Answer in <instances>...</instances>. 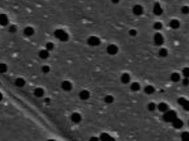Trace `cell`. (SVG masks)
I'll list each match as a JSON object with an SVG mask.
<instances>
[{
  "label": "cell",
  "instance_id": "obj_31",
  "mask_svg": "<svg viewBox=\"0 0 189 141\" xmlns=\"http://www.w3.org/2000/svg\"><path fill=\"white\" fill-rule=\"evenodd\" d=\"M148 108L150 111H154L156 109V104L153 102H151L148 104Z\"/></svg>",
  "mask_w": 189,
  "mask_h": 141
},
{
  "label": "cell",
  "instance_id": "obj_28",
  "mask_svg": "<svg viewBox=\"0 0 189 141\" xmlns=\"http://www.w3.org/2000/svg\"><path fill=\"white\" fill-rule=\"evenodd\" d=\"M53 49H54V44H53V43L49 42V43H47V44H46V49L47 51H51V50H53Z\"/></svg>",
  "mask_w": 189,
  "mask_h": 141
},
{
  "label": "cell",
  "instance_id": "obj_25",
  "mask_svg": "<svg viewBox=\"0 0 189 141\" xmlns=\"http://www.w3.org/2000/svg\"><path fill=\"white\" fill-rule=\"evenodd\" d=\"M173 123H174V126L175 127H177V128H179V127H181L183 126V122L179 119H177V118L174 120L173 121Z\"/></svg>",
  "mask_w": 189,
  "mask_h": 141
},
{
  "label": "cell",
  "instance_id": "obj_3",
  "mask_svg": "<svg viewBox=\"0 0 189 141\" xmlns=\"http://www.w3.org/2000/svg\"><path fill=\"white\" fill-rule=\"evenodd\" d=\"M87 43L91 46H97L100 44V40L96 36H91L88 38Z\"/></svg>",
  "mask_w": 189,
  "mask_h": 141
},
{
  "label": "cell",
  "instance_id": "obj_23",
  "mask_svg": "<svg viewBox=\"0 0 189 141\" xmlns=\"http://www.w3.org/2000/svg\"><path fill=\"white\" fill-rule=\"evenodd\" d=\"M168 50L166 49H164V48H162L160 49L159 51V55L161 57H166L167 55H168Z\"/></svg>",
  "mask_w": 189,
  "mask_h": 141
},
{
  "label": "cell",
  "instance_id": "obj_18",
  "mask_svg": "<svg viewBox=\"0 0 189 141\" xmlns=\"http://www.w3.org/2000/svg\"><path fill=\"white\" fill-rule=\"evenodd\" d=\"M154 87H153V86H151V85H147L146 87L144 88V91L145 93H147L148 95H151V94H152V93H154Z\"/></svg>",
  "mask_w": 189,
  "mask_h": 141
},
{
  "label": "cell",
  "instance_id": "obj_17",
  "mask_svg": "<svg viewBox=\"0 0 189 141\" xmlns=\"http://www.w3.org/2000/svg\"><path fill=\"white\" fill-rule=\"evenodd\" d=\"M158 109H159V110H160L161 112L166 113V111H168V107L167 104L164 103V102H162V103L159 104V105H158Z\"/></svg>",
  "mask_w": 189,
  "mask_h": 141
},
{
  "label": "cell",
  "instance_id": "obj_14",
  "mask_svg": "<svg viewBox=\"0 0 189 141\" xmlns=\"http://www.w3.org/2000/svg\"><path fill=\"white\" fill-rule=\"evenodd\" d=\"M71 119L73 122H75V123H78V122H80L81 121V115L78 114L77 113H73L72 115V116H71Z\"/></svg>",
  "mask_w": 189,
  "mask_h": 141
},
{
  "label": "cell",
  "instance_id": "obj_32",
  "mask_svg": "<svg viewBox=\"0 0 189 141\" xmlns=\"http://www.w3.org/2000/svg\"><path fill=\"white\" fill-rule=\"evenodd\" d=\"M137 31L135 30V29H130L129 30V32H128V34H129V35L130 36H132V37H135L136 35H137Z\"/></svg>",
  "mask_w": 189,
  "mask_h": 141
},
{
  "label": "cell",
  "instance_id": "obj_11",
  "mask_svg": "<svg viewBox=\"0 0 189 141\" xmlns=\"http://www.w3.org/2000/svg\"><path fill=\"white\" fill-rule=\"evenodd\" d=\"M9 22L8 18L5 14H0V25L6 26Z\"/></svg>",
  "mask_w": 189,
  "mask_h": 141
},
{
  "label": "cell",
  "instance_id": "obj_21",
  "mask_svg": "<svg viewBox=\"0 0 189 141\" xmlns=\"http://www.w3.org/2000/svg\"><path fill=\"white\" fill-rule=\"evenodd\" d=\"M131 90H132V91H138L140 89V85L139 83H138V82H133V83H132L131 84Z\"/></svg>",
  "mask_w": 189,
  "mask_h": 141
},
{
  "label": "cell",
  "instance_id": "obj_33",
  "mask_svg": "<svg viewBox=\"0 0 189 141\" xmlns=\"http://www.w3.org/2000/svg\"><path fill=\"white\" fill-rule=\"evenodd\" d=\"M41 70L45 73V74H47V73H49L50 72V67L47 66V65H45L41 68Z\"/></svg>",
  "mask_w": 189,
  "mask_h": 141
},
{
  "label": "cell",
  "instance_id": "obj_24",
  "mask_svg": "<svg viewBox=\"0 0 189 141\" xmlns=\"http://www.w3.org/2000/svg\"><path fill=\"white\" fill-rule=\"evenodd\" d=\"M104 101L107 104H111L114 102V97L112 96H111V95H107L104 98Z\"/></svg>",
  "mask_w": 189,
  "mask_h": 141
},
{
  "label": "cell",
  "instance_id": "obj_36",
  "mask_svg": "<svg viewBox=\"0 0 189 141\" xmlns=\"http://www.w3.org/2000/svg\"><path fill=\"white\" fill-rule=\"evenodd\" d=\"M111 2H112L114 4H117V3L120 2V0H111Z\"/></svg>",
  "mask_w": 189,
  "mask_h": 141
},
{
  "label": "cell",
  "instance_id": "obj_26",
  "mask_svg": "<svg viewBox=\"0 0 189 141\" xmlns=\"http://www.w3.org/2000/svg\"><path fill=\"white\" fill-rule=\"evenodd\" d=\"M7 70V67L5 64L4 63H0V73L1 74H3V73H5Z\"/></svg>",
  "mask_w": 189,
  "mask_h": 141
},
{
  "label": "cell",
  "instance_id": "obj_38",
  "mask_svg": "<svg viewBox=\"0 0 189 141\" xmlns=\"http://www.w3.org/2000/svg\"><path fill=\"white\" fill-rule=\"evenodd\" d=\"M2 98H3V96H2V93H0V102H1L2 100Z\"/></svg>",
  "mask_w": 189,
  "mask_h": 141
},
{
  "label": "cell",
  "instance_id": "obj_5",
  "mask_svg": "<svg viewBox=\"0 0 189 141\" xmlns=\"http://www.w3.org/2000/svg\"><path fill=\"white\" fill-rule=\"evenodd\" d=\"M106 51H107V53L110 55H115L118 52V48L116 45H114V44H111V45H109L106 48Z\"/></svg>",
  "mask_w": 189,
  "mask_h": 141
},
{
  "label": "cell",
  "instance_id": "obj_10",
  "mask_svg": "<svg viewBox=\"0 0 189 141\" xmlns=\"http://www.w3.org/2000/svg\"><path fill=\"white\" fill-rule=\"evenodd\" d=\"M90 96V93L88 90H83L79 93V97L81 100H87Z\"/></svg>",
  "mask_w": 189,
  "mask_h": 141
},
{
  "label": "cell",
  "instance_id": "obj_4",
  "mask_svg": "<svg viewBox=\"0 0 189 141\" xmlns=\"http://www.w3.org/2000/svg\"><path fill=\"white\" fill-rule=\"evenodd\" d=\"M154 44L156 45L161 46L162 44H163V42H164L163 36L160 33H156L155 35H154Z\"/></svg>",
  "mask_w": 189,
  "mask_h": 141
},
{
  "label": "cell",
  "instance_id": "obj_19",
  "mask_svg": "<svg viewBox=\"0 0 189 141\" xmlns=\"http://www.w3.org/2000/svg\"><path fill=\"white\" fill-rule=\"evenodd\" d=\"M44 93H45L44 90H43L42 88H40V87L36 88V89L35 90V91H34L35 96H37V97H41V96H43Z\"/></svg>",
  "mask_w": 189,
  "mask_h": 141
},
{
  "label": "cell",
  "instance_id": "obj_37",
  "mask_svg": "<svg viewBox=\"0 0 189 141\" xmlns=\"http://www.w3.org/2000/svg\"><path fill=\"white\" fill-rule=\"evenodd\" d=\"M90 141H98V140L97 138H95V137H92V138L90 139Z\"/></svg>",
  "mask_w": 189,
  "mask_h": 141
},
{
  "label": "cell",
  "instance_id": "obj_22",
  "mask_svg": "<svg viewBox=\"0 0 189 141\" xmlns=\"http://www.w3.org/2000/svg\"><path fill=\"white\" fill-rule=\"evenodd\" d=\"M15 84L17 87H23L25 85V81L22 78H18L15 81Z\"/></svg>",
  "mask_w": 189,
  "mask_h": 141
},
{
  "label": "cell",
  "instance_id": "obj_12",
  "mask_svg": "<svg viewBox=\"0 0 189 141\" xmlns=\"http://www.w3.org/2000/svg\"><path fill=\"white\" fill-rule=\"evenodd\" d=\"M130 80H131V77L129 76V74L126 73L123 74L121 77V81L123 84H127L130 82Z\"/></svg>",
  "mask_w": 189,
  "mask_h": 141
},
{
  "label": "cell",
  "instance_id": "obj_2",
  "mask_svg": "<svg viewBox=\"0 0 189 141\" xmlns=\"http://www.w3.org/2000/svg\"><path fill=\"white\" fill-rule=\"evenodd\" d=\"M177 118L176 113L174 111H166L164 115V119L167 121H174Z\"/></svg>",
  "mask_w": 189,
  "mask_h": 141
},
{
  "label": "cell",
  "instance_id": "obj_20",
  "mask_svg": "<svg viewBox=\"0 0 189 141\" xmlns=\"http://www.w3.org/2000/svg\"><path fill=\"white\" fill-rule=\"evenodd\" d=\"M171 79L174 82H177L180 80V75L178 73H173L171 75Z\"/></svg>",
  "mask_w": 189,
  "mask_h": 141
},
{
  "label": "cell",
  "instance_id": "obj_6",
  "mask_svg": "<svg viewBox=\"0 0 189 141\" xmlns=\"http://www.w3.org/2000/svg\"><path fill=\"white\" fill-rule=\"evenodd\" d=\"M178 103L183 107L184 109L189 111V101H188L187 99H185V98L183 97L179 98L178 99Z\"/></svg>",
  "mask_w": 189,
  "mask_h": 141
},
{
  "label": "cell",
  "instance_id": "obj_8",
  "mask_svg": "<svg viewBox=\"0 0 189 141\" xmlns=\"http://www.w3.org/2000/svg\"><path fill=\"white\" fill-rule=\"evenodd\" d=\"M132 11H133L134 15H136V16H140L143 13V7L141 5H137L134 6Z\"/></svg>",
  "mask_w": 189,
  "mask_h": 141
},
{
  "label": "cell",
  "instance_id": "obj_30",
  "mask_svg": "<svg viewBox=\"0 0 189 141\" xmlns=\"http://www.w3.org/2000/svg\"><path fill=\"white\" fill-rule=\"evenodd\" d=\"M183 74L185 77L189 78V68H185L183 70Z\"/></svg>",
  "mask_w": 189,
  "mask_h": 141
},
{
  "label": "cell",
  "instance_id": "obj_15",
  "mask_svg": "<svg viewBox=\"0 0 189 141\" xmlns=\"http://www.w3.org/2000/svg\"><path fill=\"white\" fill-rule=\"evenodd\" d=\"M24 33L26 36H32L34 33V29L33 28L30 27H26L24 30Z\"/></svg>",
  "mask_w": 189,
  "mask_h": 141
},
{
  "label": "cell",
  "instance_id": "obj_7",
  "mask_svg": "<svg viewBox=\"0 0 189 141\" xmlns=\"http://www.w3.org/2000/svg\"><path fill=\"white\" fill-rule=\"evenodd\" d=\"M153 12L155 14L156 16H160L162 13V8L161 7V5H160V3L156 2L154 5V8H153Z\"/></svg>",
  "mask_w": 189,
  "mask_h": 141
},
{
  "label": "cell",
  "instance_id": "obj_16",
  "mask_svg": "<svg viewBox=\"0 0 189 141\" xmlns=\"http://www.w3.org/2000/svg\"><path fill=\"white\" fill-rule=\"evenodd\" d=\"M39 57L41 59H47L49 57V51H47V49H44L40 51L39 52Z\"/></svg>",
  "mask_w": 189,
  "mask_h": 141
},
{
  "label": "cell",
  "instance_id": "obj_9",
  "mask_svg": "<svg viewBox=\"0 0 189 141\" xmlns=\"http://www.w3.org/2000/svg\"><path fill=\"white\" fill-rule=\"evenodd\" d=\"M61 87L65 91H70V90H72V85L69 81H64L63 82L62 84H61Z\"/></svg>",
  "mask_w": 189,
  "mask_h": 141
},
{
  "label": "cell",
  "instance_id": "obj_29",
  "mask_svg": "<svg viewBox=\"0 0 189 141\" xmlns=\"http://www.w3.org/2000/svg\"><path fill=\"white\" fill-rule=\"evenodd\" d=\"M181 12L183 13V14H188L189 13V7L188 6H183L182 8H181Z\"/></svg>",
  "mask_w": 189,
  "mask_h": 141
},
{
  "label": "cell",
  "instance_id": "obj_35",
  "mask_svg": "<svg viewBox=\"0 0 189 141\" xmlns=\"http://www.w3.org/2000/svg\"><path fill=\"white\" fill-rule=\"evenodd\" d=\"M183 85H185V86H188L189 85V78L185 77L183 79Z\"/></svg>",
  "mask_w": 189,
  "mask_h": 141
},
{
  "label": "cell",
  "instance_id": "obj_39",
  "mask_svg": "<svg viewBox=\"0 0 189 141\" xmlns=\"http://www.w3.org/2000/svg\"><path fill=\"white\" fill-rule=\"evenodd\" d=\"M48 141H55V140H49Z\"/></svg>",
  "mask_w": 189,
  "mask_h": 141
},
{
  "label": "cell",
  "instance_id": "obj_13",
  "mask_svg": "<svg viewBox=\"0 0 189 141\" xmlns=\"http://www.w3.org/2000/svg\"><path fill=\"white\" fill-rule=\"evenodd\" d=\"M180 26L179 22L177 20V19H173L170 22V27H171L174 29H177Z\"/></svg>",
  "mask_w": 189,
  "mask_h": 141
},
{
  "label": "cell",
  "instance_id": "obj_27",
  "mask_svg": "<svg viewBox=\"0 0 189 141\" xmlns=\"http://www.w3.org/2000/svg\"><path fill=\"white\" fill-rule=\"evenodd\" d=\"M154 29H156V30H160L162 28V24L159 22H155L154 24Z\"/></svg>",
  "mask_w": 189,
  "mask_h": 141
},
{
  "label": "cell",
  "instance_id": "obj_34",
  "mask_svg": "<svg viewBox=\"0 0 189 141\" xmlns=\"http://www.w3.org/2000/svg\"><path fill=\"white\" fill-rule=\"evenodd\" d=\"M17 29V27L16 26H15V25H11V26H10L9 27V31L11 32V33H15Z\"/></svg>",
  "mask_w": 189,
  "mask_h": 141
},
{
  "label": "cell",
  "instance_id": "obj_1",
  "mask_svg": "<svg viewBox=\"0 0 189 141\" xmlns=\"http://www.w3.org/2000/svg\"><path fill=\"white\" fill-rule=\"evenodd\" d=\"M55 37L61 41H67L69 39V35L63 29H56L54 33Z\"/></svg>",
  "mask_w": 189,
  "mask_h": 141
}]
</instances>
